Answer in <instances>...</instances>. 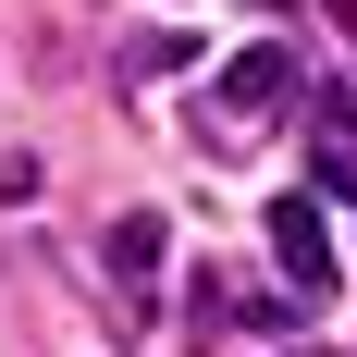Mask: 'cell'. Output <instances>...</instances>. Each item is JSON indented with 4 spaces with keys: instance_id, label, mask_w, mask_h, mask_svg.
Wrapping results in <instances>:
<instances>
[{
    "instance_id": "3957f363",
    "label": "cell",
    "mask_w": 357,
    "mask_h": 357,
    "mask_svg": "<svg viewBox=\"0 0 357 357\" xmlns=\"http://www.w3.org/2000/svg\"><path fill=\"white\" fill-rule=\"evenodd\" d=\"M284 86H296V62H284V50H247V62L222 74V99H234V111H259V99H284Z\"/></svg>"
},
{
    "instance_id": "7a4b0ae2",
    "label": "cell",
    "mask_w": 357,
    "mask_h": 357,
    "mask_svg": "<svg viewBox=\"0 0 357 357\" xmlns=\"http://www.w3.org/2000/svg\"><path fill=\"white\" fill-rule=\"evenodd\" d=\"M160 247H173L160 210H123V222H111V284H160Z\"/></svg>"
},
{
    "instance_id": "277c9868",
    "label": "cell",
    "mask_w": 357,
    "mask_h": 357,
    "mask_svg": "<svg viewBox=\"0 0 357 357\" xmlns=\"http://www.w3.org/2000/svg\"><path fill=\"white\" fill-rule=\"evenodd\" d=\"M185 62H197V37H185V25H160V37H136V74H185Z\"/></svg>"
},
{
    "instance_id": "5b68a950",
    "label": "cell",
    "mask_w": 357,
    "mask_h": 357,
    "mask_svg": "<svg viewBox=\"0 0 357 357\" xmlns=\"http://www.w3.org/2000/svg\"><path fill=\"white\" fill-rule=\"evenodd\" d=\"M308 185H321V197H357V148H345V136H321V160H308Z\"/></svg>"
},
{
    "instance_id": "6da1fadb",
    "label": "cell",
    "mask_w": 357,
    "mask_h": 357,
    "mask_svg": "<svg viewBox=\"0 0 357 357\" xmlns=\"http://www.w3.org/2000/svg\"><path fill=\"white\" fill-rule=\"evenodd\" d=\"M271 259H284L296 296L333 284V234H321V197H271Z\"/></svg>"
}]
</instances>
